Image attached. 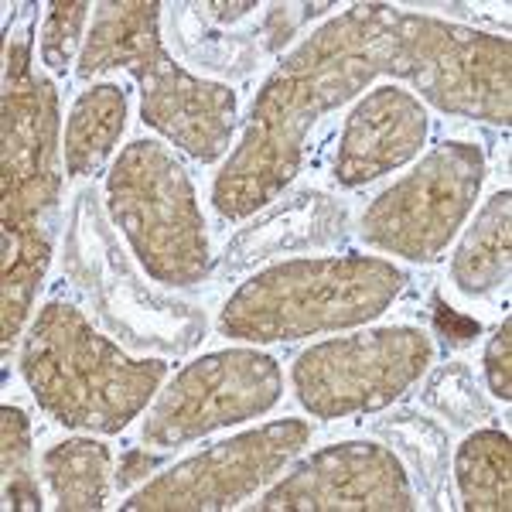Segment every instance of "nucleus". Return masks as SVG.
<instances>
[{
  "mask_svg": "<svg viewBox=\"0 0 512 512\" xmlns=\"http://www.w3.org/2000/svg\"><path fill=\"white\" fill-rule=\"evenodd\" d=\"M403 287V274L379 260H304L267 270L226 308L222 328L246 338L304 335L376 318Z\"/></svg>",
  "mask_w": 512,
  "mask_h": 512,
  "instance_id": "f257e3e1",
  "label": "nucleus"
},
{
  "mask_svg": "<svg viewBox=\"0 0 512 512\" xmlns=\"http://www.w3.org/2000/svg\"><path fill=\"white\" fill-rule=\"evenodd\" d=\"M28 349L69 362L65 369L24 373L31 390L62 424L120 431L151 400L164 379V362H130L106 338L89 332L76 308L48 304L31 328Z\"/></svg>",
  "mask_w": 512,
  "mask_h": 512,
  "instance_id": "f03ea898",
  "label": "nucleus"
},
{
  "mask_svg": "<svg viewBox=\"0 0 512 512\" xmlns=\"http://www.w3.org/2000/svg\"><path fill=\"white\" fill-rule=\"evenodd\" d=\"M431 362V342L417 328H383L345 342L315 345L297 359L301 403L318 417L379 410L400 396Z\"/></svg>",
  "mask_w": 512,
  "mask_h": 512,
  "instance_id": "7ed1b4c3",
  "label": "nucleus"
},
{
  "mask_svg": "<svg viewBox=\"0 0 512 512\" xmlns=\"http://www.w3.org/2000/svg\"><path fill=\"white\" fill-rule=\"evenodd\" d=\"M482 185V154L465 144H444L407 181L376 198L362 219V236L410 260H434L465 219Z\"/></svg>",
  "mask_w": 512,
  "mask_h": 512,
  "instance_id": "20e7f679",
  "label": "nucleus"
},
{
  "mask_svg": "<svg viewBox=\"0 0 512 512\" xmlns=\"http://www.w3.org/2000/svg\"><path fill=\"white\" fill-rule=\"evenodd\" d=\"M280 396V373L270 355L219 352L198 359L171 383L154 407L144 437L154 444H181L212 427L263 414Z\"/></svg>",
  "mask_w": 512,
  "mask_h": 512,
  "instance_id": "39448f33",
  "label": "nucleus"
},
{
  "mask_svg": "<svg viewBox=\"0 0 512 512\" xmlns=\"http://www.w3.org/2000/svg\"><path fill=\"white\" fill-rule=\"evenodd\" d=\"M308 427L297 420H284L267 431H256L236 441L216 444V451L171 468L168 478L154 482L151 489L137 492L123 509H226L236 499L250 495L267 472L284 465L287 458L304 448Z\"/></svg>",
  "mask_w": 512,
  "mask_h": 512,
  "instance_id": "423d86ee",
  "label": "nucleus"
},
{
  "mask_svg": "<svg viewBox=\"0 0 512 512\" xmlns=\"http://www.w3.org/2000/svg\"><path fill=\"white\" fill-rule=\"evenodd\" d=\"M414 492L393 454L376 444H342L304 461L256 509H414Z\"/></svg>",
  "mask_w": 512,
  "mask_h": 512,
  "instance_id": "0eeeda50",
  "label": "nucleus"
},
{
  "mask_svg": "<svg viewBox=\"0 0 512 512\" xmlns=\"http://www.w3.org/2000/svg\"><path fill=\"white\" fill-rule=\"evenodd\" d=\"M427 137V113L410 93L396 86L376 89L349 117L335 175L342 185H362L400 168L420 151Z\"/></svg>",
  "mask_w": 512,
  "mask_h": 512,
  "instance_id": "6e6552de",
  "label": "nucleus"
},
{
  "mask_svg": "<svg viewBox=\"0 0 512 512\" xmlns=\"http://www.w3.org/2000/svg\"><path fill=\"white\" fill-rule=\"evenodd\" d=\"M509 277V192L495 195L475 229L461 243L454 260V280L461 291L482 294L489 287L506 284Z\"/></svg>",
  "mask_w": 512,
  "mask_h": 512,
  "instance_id": "1a4fd4ad",
  "label": "nucleus"
},
{
  "mask_svg": "<svg viewBox=\"0 0 512 512\" xmlns=\"http://www.w3.org/2000/svg\"><path fill=\"white\" fill-rule=\"evenodd\" d=\"M123 113H127V99L117 86H99L79 99L69 120V140H65V164L72 175L99 168L123 130Z\"/></svg>",
  "mask_w": 512,
  "mask_h": 512,
  "instance_id": "9d476101",
  "label": "nucleus"
},
{
  "mask_svg": "<svg viewBox=\"0 0 512 512\" xmlns=\"http://www.w3.org/2000/svg\"><path fill=\"white\" fill-rule=\"evenodd\" d=\"M509 437L499 431H478L461 444L454 472H458L465 509L509 512Z\"/></svg>",
  "mask_w": 512,
  "mask_h": 512,
  "instance_id": "9b49d317",
  "label": "nucleus"
},
{
  "mask_svg": "<svg viewBox=\"0 0 512 512\" xmlns=\"http://www.w3.org/2000/svg\"><path fill=\"white\" fill-rule=\"evenodd\" d=\"M110 451L93 441L59 444L45 458V478L62 509H99L106 499Z\"/></svg>",
  "mask_w": 512,
  "mask_h": 512,
  "instance_id": "f8f14e48",
  "label": "nucleus"
},
{
  "mask_svg": "<svg viewBox=\"0 0 512 512\" xmlns=\"http://www.w3.org/2000/svg\"><path fill=\"white\" fill-rule=\"evenodd\" d=\"M28 424L21 410L4 407V472H7V499L18 509H38V495L28 482Z\"/></svg>",
  "mask_w": 512,
  "mask_h": 512,
  "instance_id": "ddd939ff",
  "label": "nucleus"
},
{
  "mask_svg": "<svg viewBox=\"0 0 512 512\" xmlns=\"http://www.w3.org/2000/svg\"><path fill=\"white\" fill-rule=\"evenodd\" d=\"M89 4H55L52 18H48L45 28V45H41V55L52 69H65L72 55V41L79 35V24L86 18Z\"/></svg>",
  "mask_w": 512,
  "mask_h": 512,
  "instance_id": "4468645a",
  "label": "nucleus"
},
{
  "mask_svg": "<svg viewBox=\"0 0 512 512\" xmlns=\"http://www.w3.org/2000/svg\"><path fill=\"white\" fill-rule=\"evenodd\" d=\"M509 355H512V325L506 318L499 332H495L489 352H485V373H489V386H492V393L499 396V400H509V396H512Z\"/></svg>",
  "mask_w": 512,
  "mask_h": 512,
  "instance_id": "2eb2a0df",
  "label": "nucleus"
}]
</instances>
